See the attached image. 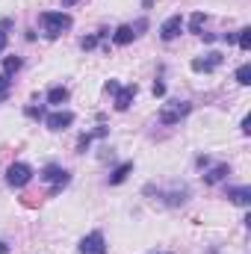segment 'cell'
<instances>
[{"label": "cell", "mask_w": 251, "mask_h": 254, "mask_svg": "<svg viewBox=\"0 0 251 254\" xmlns=\"http://www.w3.org/2000/svg\"><path fill=\"white\" fill-rule=\"evenodd\" d=\"M68 184H71V175H68V172H60V175H57V181H54V184H51V192H48V195H51V198H57V195H60V192L65 190V187H68Z\"/></svg>", "instance_id": "15"}, {"label": "cell", "mask_w": 251, "mask_h": 254, "mask_svg": "<svg viewBox=\"0 0 251 254\" xmlns=\"http://www.w3.org/2000/svg\"><path fill=\"white\" fill-rule=\"evenodd\" d=\"M228 201L240 204V207H249L251 204V187H231L228 190Z\"/></svg>", "instance_id": "10"}, {"label": "cell", "mask_w": 251, "mask_h": 254, "mask_svg": "<svg viewBox=\"0 0 251 254\" xmlns=\"http://www.w3.org/2000/svg\"><path fill=\"white\" fill-rule=\"evenodd\" d=\"M21 57H6V60H3V74H6V77H15V74H18V71H21Z\"/></svg>", "instance_id": "16"}, {"label": "cell", "mask_w": 251, "mask_h": 254, "mask_svg": "<svg viewBox=\"0 0 251 254\" xmlns=\"http://www.w3.org/2000/svg\"><path fill=\"white\" fill-rule=\"evenodd\" d=\"M142 6H145V9H151V6H154V0H142Z\"/></svg>", "instance_id": "31"}, {"label": "cell", "mask_w": 251, "mask_h": 254, "mask_svg": "<svg viewBox=\"0 0 251 254\" xmlns=\"http://www.w3.org/2000/svg\"><path fill=\"white\" fill-rule=\"evenodd\" d=\"M39 24H42V30H45V36L48 39H60L65 30H71V15L68 12H42L39 15Z\"/></svg>", "instance_id": "1"}, {"label": "cell", "mask_w": 251, "mask_h": 254, "mask_svg": "<svg viewBox=\"0 0 251 254\" xmlns=\"http://www.w3.org/2000/svg\"><path fill=\"white\" fill-rule=\"evenodd\" d=\"M68 98H71V92H68L65 86H54V89L48 92V104H51V107H63Z\"/></svg>", "instance_id": "12"}, {"label": "cell", "mask_w": 251, "mask_h": 254, "mask_svg": "<svg viewBox=\"0 0 251 254\" xmlns=\"http://www.w3.org/2000/svg\"><path fill=\"white\" fill-rule=\"evenodd\" d=\"M92 139H95V133H83V136L77 139V154H86L89 145H92Z\"/></svg>", "instance_id": "23"}, {"label": "cell", "mask_w": 251, "mask_h": 254, "mask_svg": "<svg viewBox=\"0 0 251 254\" xmlns=\"http://www.w3.org/2000/svg\"><path fill=\"white\" fill-rule=\"evenodd\" d=\"M189 113H192V104L189 101H169L160 110V125H178L181 119H187Z\"/></svg>", "instance_id": "2"}, {"label": "cell", "mask_w": 251, "mask_h": 254, "mask_svg": "<svg viewBox=\"0 0 251 254\" xmlns=\"http://www.w3.org/2000/svg\"><path fill=\"white\" fill-rule=\"evenodd\" d=\"M181 33H184V18H181V15H172V18H166V21L160 24V39H163V42H175Z\"/></svg>", "instance_id": "6"}, {"label": "cell", "mask_w": 251, "mask_h": 254, "mask_svg": "<svg viewBox=\"0 0 251 254\" xmlns=\"http://www.w3.org/2000/svg\"><path fill=\"white\" fill-rule=\"evenodd\" d=\"M240 127H243V133H246V136H249V133H251V119H249V116L243 119V125H240Z\"/></svg>", "instance_id": "28"}, {"label": "cell", "mask_w": 251, "mask_h": 254, "mask_svg": "<svg viewBox=\"0 0 251 254\" xmlns=\"http://www.w3.org/2000/svg\"><path fill=\"white\" fill-rule=\"evenodd\" d=\"M228 175H231V166H228V163H219V166H213V169H210L207 175H201V178H204L207 187H216V184H222Z\"/></svg>", "instance_id": "9"}, {"label": "cell", "mask_w": 251, "mask_h": 254, "mask_svg": "<svg viewBox=\"0 0 251 254\" xmlns=\"http://www.w3.org/2000/svg\"><path fill=\"white\" fill-rule=\"evenodd\" d=\"M60 172H63V166H57V163H51V166H45V169L39 172V178H42V181H48V184H54Z\"/></svg>", "instance_id": "18"}, {"label": "cell", "mask_w": 251, "mask_h": 254, "mask_svg": "<svg viewBox=\"0 0 251 254\" xmlns=\"http://www.w3.org/2000/svg\"><path fill=\"white\" fill-rule=\"evenodd\" d=\"M237 42H240V48H243V51H251V27H243V30H240Z\"/></svg>", "instance_id": "22"}, {"label": "cell", "mask_w": 251, "mask_h": 254, "mask_svg": "<svg viewBox=\"0 0 251 254\" xmlns=\"http://www.w3.org/2000/svg\"><path fill=\"white\" fill-rule=\"evenodd\" d=\"M77 252H80V254H107V240H104V234H101V231L86 234V237L80 240Z\"/></svg>", "instance_id": "4"}, {"label": "cell", "mask_w": 251, "mask_h": 254, "mask_svg": "<svg viewBox=\"0 0 251 254\" xmlns=\"http://www.w3.org/2000/svg\"><path fill=\"white\" fill-rule=\"evenodd\" d=\"M45 125H48V130H54V133H60V130H68V127L74 125V113H68V110L51 113V116H45Z\"/></svg>", "instance_id": "7"}, {"label": "cell", "mask_w": 251, "mask_h": 254, "mask_svg": "<svg viewBox=\"0 0 251 254\" xmlns=\"http://www.w3.org/2000/svg\"><path fill=\"white\" fill-rule=\"evenodd\" d=\"M65 6H74V3H80V0H63Z\"/></svg>", "instance_id": "32"}, {"label": "cell", "mask_w": 251, "mask_h": 254, "mask_svg": "<svg viewBox=\"0 0 251 254\" xmlns=\"http://www.w3.org/2000/svg\"><path fill=\"white\" fill-rule=\"evenodd\" d=\"M133 39H136V30H133L130 24H122V27L113 30V42H116V45H130Z\"/></svg>", "instance_id": "11"}, {"label": "cell", "mask_w": 251, "mask_h": 254, "mask_svg": "<svg viewBox=\"0 0 251 254\" xmlns=\"http://www.w3.org/2000/svg\"><path fill=\"white\" fill-rule=\"evenodd\" d=\"M130 172H133V163L127 160V163H122V166H119V169H116V172L110 175V187H119V184H125Z\"/></svg>", "instance_id": "13"}, {"label": "cell", "mask_w": 251, "mask_h": 254, "mask_svg": "<svg viewBox=\"0 0 251 254\" xmlns=\"http://www.w3.org/2000/svg\"><path fill=\"white\" fill-rule=\"evenodd\" d=\"M204 24H207V15H204V12H195V15L189 18V33H195V36H201V30H204Z\"/></svg>", "instance_id": "17"}, {"label": "cell", "mask_w": 251, "mask_h": 254, "mask_svg": "<svg viewBox=\"0 0 251 254\" xmlns=\"http://www.w3.org/2000/svg\"><path fill=\"white\" fill-rule=\"evenodd\" d=\"M222 60H225V57H222L219 51H210V54L192 60V71H195V74H210V71H216V68L222 65Z\"/></svg>", "instance_id": "5"}, {"label": "cell", "mask_w": 251, "mask_h": 254, "mask_svg": "<svg viewBox=\"0 0 251 254\" xmlns=\"http://www.w3.org/2000/svg\"><path fill=\"white\" fill-rule=\"evenodd\" d=\"M151 92H154V98H163V95H166V83H163V80H154Z\"/></svg>", "instance_id": "26"}, {"label": "cell", "mask_w": 251, "mask_h": 254, "mask_svg": "<svg viewBox=\"0 0 251 254\" xmlns=\"http://www.w3.org/2000/svg\"><path fill=\"white\" fill-rule=\"evenodd\" d=\"M222 42H228V45H231V42H237V36H234V33H222Z\"/></svg>", "instance_id": "29"}, {"label": "cell", "mask_w": 251, "mask_h": 254, "mask_svg": "<svg viewBox=\"0 0 251 254\" xmlns=\"http://www.w3.org/2000/svg\"><path fill=\"white\" fill-rule=\"evenodd\" d=\"M237 83H240V86H251V65L249 63L237 68Z\"/></svg>", "instance_id": "20"}, {"label": "cell", "mask_w": 251, "mask_h": 254, "mask_svg": "<svg viewBox=\"0 0 251 254\" xmlns=\"http://www.w3.org/2000/svg\"><path fill=\"white\" fill-rule=\"evenodd\" d=\"M9 89H12V77H6V74H0V104L9 98Z\"/></svg>", "instance_id": "24"}, {"label": "cell", "mask_w": 251, "mask_h": 254, "mask_svg": "<svg viewBox=\"0 0 251 254\" xmlns=\"http://www.w3.org/2000/svg\"><path fill=\"white\" fill-rule=\"evenodd\" d=\"M30 181H33V169H30L27 163H12V166L6 169V184H9V187L21 190V187H27Z\"/></svg>", "instance_id": "3"}, {"label": "cell", "mask_w": 251, "mask_h": 254, "mask_svg": "<svg viewBox=\"0 0 251 254\" xmlns=\"http://www.w3.org/2000/svg\"><path fill=\"white\" fill-rule=\"evenodd\" d=\"M0 254H9V246L6 243H0Z\"/></svg>", "instance_id": "30"}, {"label": "cell", "mask_w": 251, "mask_h": 254, "mask_svg": "<svg viewBox=\"0 0 251 254\" xmlns=\"http://www.w3.org/2000/svg\"><path fill=\"white\" fill-rule=\"evenodd\" d=\"M9 27H12V18H3V21H0V54L6 51V42H9Z\"/></svg>", "instance_id": "19"}, {"label": "cell", "mask_w": 251, "mask_h": 254, "mask_svg": "<svg viewBox=\"0 0 251 254\" xmlns=\"http://www.w3.org/2000/svg\"><path fill=\"white\" fill-rule=\"evenodd\" d=\"M136 92H139V89H136V83H133V86H119V92L113 95V98H116V110H119V113L130 110V104H133Z\"/></svg>", "instance_id": "8"}, {"label": "cell", "mask_w": 251, "mask_h": 254, "mask_svg": "<svg viewBox=\"0 0 251 254\" xmlns=\"http://www.w3.org/2000/svg\"><path fill=\"white\" fill-rule=\"evenodd\" d=\"M119 86H122L119 80H107V86H104V89H107L110 95H116V92H119Z\"/></svg>", "instance_id": "27"}, {"label": "cell", "mask_w": 251, "mask_h": 254, "mask_svg": "<svg viewBox=\"0 0 251 254\" xmlns=\"http://www.w3.org/2000/svg\"><path fill=\"white\" fill-rule=\"evenodd\" d=\"M80 48H83V51H92V48H98V36H86V39H80Z\"/></svg>", "instance_id": "25"}, {"label": "cell", "mask_w": 251, "mask_h": 254, "mask_svg": "<svg viewBox=\"0 0 251 254\" xmlns=\"http://www.w3.org/2000/svg\"><path fill=\"white\" fill-rule=\"evenodd\" d=\"M24 116H27V119H39V122H42L48 113H45V107H42V104H39V107H36V104H30V107H24Z\"/></svg>", "instance_id": "21"}, {"label": "cell", "mask_w": 251, "mask_h": 254, "mask_svg": "<svg viewBox=\"0 0 251 254\" xmlns=\"http://www.w3.org/2000/svg\"><path fill=\"white\" fill-rule=\"evenodd\" d=\"M160 195L166 198L169 207H181V204H187V198H189L187 190H172V192H160Z\"/></svg>", "instance_id": "14"}]
</instances>
